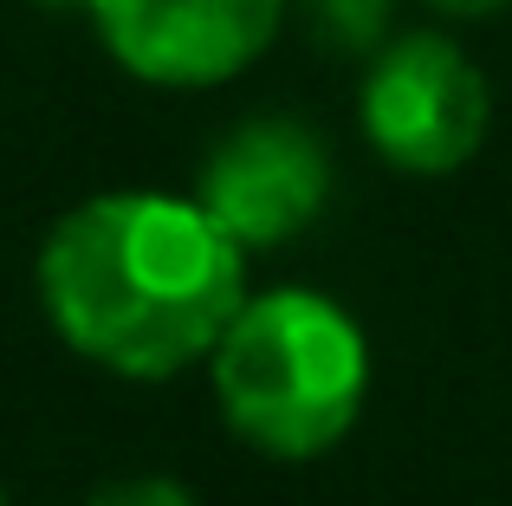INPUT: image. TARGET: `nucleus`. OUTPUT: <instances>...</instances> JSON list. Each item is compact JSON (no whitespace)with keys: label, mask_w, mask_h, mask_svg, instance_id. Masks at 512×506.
<instances>
[{"label":"nucleus","mask_w":512,"mask_h":506,"mask_svg":"<svg viewBox=\"0 0 512 506\" xmlns=\"http://www.w3.org/2000/svg\"><path fill=\"white\" fill-rule=\"evenodd\" d=\"M33 279L78 357L163 383L201 364L247 305V247L195 195L111 189L52 221Z\"/></svg>","instance_id":"1"},{"label":"nucleus","mask_w":512,"mask_h":506,"mask_svg":"<svg viewBox=\"0 0 512 506\" xmlns=\"http://www.w3.org/2000/svg\"><path fill=\"white\" fill-rule=\"evenodd\" d=\"M221 422L266 461H318L370 403V338L312 286L247 292L208 351Z\"/></svg>","instance_id":"2"},{"label":"nucleus","mask_w":512,"mask_h":506,"mask_svg":"<svg viewBox=\"0 0 512 506\" xmlns=\"http://www.w3.org/2000/svg\"><path fill=\"white\" fill-rule=\"evenodd\" d=\"M357 124L370 150L402 176H454L487 143V72L448 33H396L363 59Z\"/></svg>","instance_id":"3"},{"label":"nucleus","mask_w":512,"mask_h":506,"mask_svg":"<svg viewBox=\"0 0 512 506\" xmlns=\"http://www.w3.org/2000/svg\"><path fill=\"white\" fill-rule=\"evenodd\" d=\"M104 52L163 91L240 78L279 39L292 0H85Z\"/></svg>","instance_id":"4"},{"label":"nucleus","mask_w":512,"mask_h":506,"mask_svg":"<svg viewBox=\"0 0 512 506\" xmlns=\"http://www.w3.org/2000/svg\"><path fill=\"white\" fill-rule=\"evenodd\" d=\"M195 202L247 253L286 247L325 215L331 156L299 117H247L208 150L195 176Z\"/></svg>","instance_id":"5"},{"label":"nucleus","mask_w":512,"mask_h":506,"mask_svg":"<svg viewBox=\"0 0 512 506\" xmlns=\"http://www.w3.org/2000/svg\"><path fill=\"white\" fill-rule=\"evenodd\" d=\"M292 13L338 59H370L396 39V0H292Z\"/></svg>","instance_id":"6"},{"label":"nucleus","mask_w":512,"mask_h":506,"mask_svg":"<svg viewBox=\"0 0 512 506\" xmlns=\"http://www.w3.org/2000/svg\"><path fill=\"white\" fill-rule=\"evenodd\" d=\"M85 506H195V494L182 481H169V474H130V481L98 487Z\"/></svg>","instance_id":"7"},{"label":"nucleus","mask_w":512,"mask_h":506,"mask_svg":"<svg viewBox=\"0 0 512 506\" xmlns=\"http://www.w3.org/2000/svg\"><path fill=\"white\" fill-rule=\"evenodd\" d=\"M428 13H441V20H487V13L512 7V0H422Z\"/></svg>","instance_id":"8"},{"label":"nucleus","mask_w":512,"mask_h":506,"mask_svg":"<svg viewBox=\"0 0 512 506\" xmlns=\"http://www.w3.org/2000/svg\"><path fill=\"white\" fill-rule=\"evenodd\" d=\"M39 7H85V0H39Z\"/></svg>","instance_id":"9"},{"label":"nucleus","mask_w":512,"mask_h":506,"mask_svg":"<svg viewBox=\"0 0 512 506\" xmlns=\"http://www.w3.org/2000/svg\"><path fill=\"white\" fill-rule=\"evenodd\" d=\"M0 506H7V494H0Z\"/></svg>","instance_id":"10"}]
</instances>
